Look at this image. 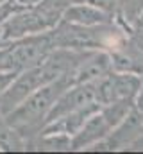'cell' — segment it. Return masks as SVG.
<instances>
[{"label":"cell","instance_id":"cell-1","mask_svg":"<svg viewBox=\"0 0 143 154\" xmlns=\"http://www.w3.org/2000/svg\"><path fill=\"white\" fill-rule=\"evenodd\" d=\"M70 86H72V82L66 74L59 75L56 81L48 82L47 86H43V88L36 90L34 93H31L13 111H9L7 115H4V120L27 143L29 140L34 138L36 134L41 131V127L45 125L47 113L50 111V108L56 102V99L66 88H70Z\"/></svg>","mask_w":143,"mask_h":154},{"label":"cell","instance_id":"cell-6","mask_svg":"<svg viewBox=\"0 0 143 154\" xmlns=\"http://www.w3.org/2000/svg\"><path fill=\"white\" fill-rule=\"evenodd\" d=\"M61 20L84 27H99V25H107L111 22V14L104 13L102 9L95 7L90 2H75L65 7Z\"/></svg>","mask_w":143,"mask_h":154},{"label":"cell","instance_id":"cell-5","mask_svg":"<svg viewBox=\"0 0 143 154\" xmlns=\"http://www.w3.org/2000/svg\"><path fill=\"white\" fill-rule=\"evenodd\" d=\"M141 82L134 75H102L95 81V99L99 104L107 106L118 100H132Z\"/></svg>","mask_w":143,"mask_h":154},{"label":"cell","instance_id":"cell-7","mask_svg":"<svg viewBox=\"0 0 143 154\" xmlns=\"http://www.w3.org/2000/svg\"><path fill=\"white\" fill-rule=\"evenodd\" d=\"M86 2L93 4L95 7L102 9L104 13H107V14H111V16H113V11L116 9V4H118V0H86Z\"/></svg>","mask_w":143,"mask_h":154},{"label":"cell","instance_id":"cell-2","mask_svg":"<svg viewBox=\"0 0 143 154\" xmlns=\"http://www.w3.org/2000/svg\"><path fill=\"white\" fill-rule=\"evenodd\" d=\"M66 5H68L66 0H39L34 5H29L14 13L0 25L2 39L9 43L29 34L50 31L61 20V14Z\"/></svg>","mask_w":143,"mask_h":154},{"label":"cell","instance_id":"cell-9","mask_svg":"<svg viewBox=\"0 0 143 154\" xmlns=\"http://www.w3.org/2000/svg\"><path fill=\"white\" fill-rule=\"evenodd\" d=\"M2 47H7V43L2 39V29H0V48H2Z\"/></svg>","mask_w":143,"mask_h":154},{"label":"cell","instance_id":"cell-8","mask_svg":"<svg viewBox=\"0 0 143 154\" xmlns=\"http://www.w3.org/2000/svg\"><path fill=\"white\" fill-rule=\"evenodd\" d=\"M16 2H20V4H23V5H27V7H29V5H34V4H38L39 0H16Z\"/></svg>","mask_w":143,"mask_h":154},{"label":"cell","instance_id":"cell-4","mask_svg":"<svg viewBox=\"0 0 143 154\" xmlns=\"http://www.w3.org/2000/svg\"><path fill=\"white\" fill-rule=\"evenodd\" d=\"M52 41L56 48H70V50H88L100 47V39L95 34V27H84L59 20L56 27L50 29Z\"/></svg>","mask_w":143,"mask_h":154},{"label":"cell","instance_id":"cell-11","mask_svg":"<svg viewBox=\"0 0 143 154\" xmlns=\"http://www.w3.org/2000/svg\"><path fill=\"white\" fill-rule=\"evenodd\" d=\"M0 2H4V0H0Z\"/></svg>","mask_w":143,"mask_h":154},{"label":"cell","instance_id":"cell-10","mask_svg":"<svg viewBox=\"0 0 143 154\" xmlns=\"http://www.w3.org/2000/svg\"><path fill=\"white\" fill-rule=\"evenodd\" d=\"M68 4H75V2H86V0H66Z\"/></svg>","mask_w":143,"mask_h":154},{"label":"cell","instance_id":"cell-3","mask_svg":"<svg viewBox=\"0 0 143 154\" xmlns=\"http://www.w3.org/2000/svg\"><path fill=\"white\" fill-rule=\"evenodd\" d=\"M54 41L50 31L29 34L20 39L9 41L5 47V70L22 72L41 65L48 54L54 50Z\"/></svg>","mask_w":143,"mask_h":154}]
</instances>
